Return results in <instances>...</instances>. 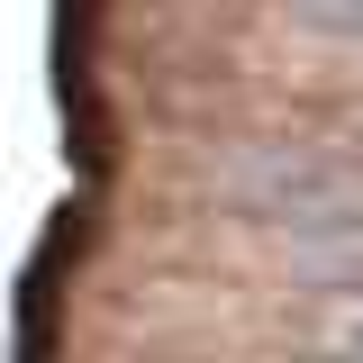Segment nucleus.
Returning a JSON list of instances; mask_svg holds the SVG:
<instances>
[{
	"mask_svg": "<svg viewBox=\"0 0 363 363\" xmlns=\"http://www.w3.org/2000/svg\"><path fill=\"white\" fill-rule=\"evenodd\" d=\"M218 200L272 236L345 245V236H363V155H336L309 136H255L218 164Z\"/></svg>",
	"mask_w": 363,
	"mask_h": 363,
	"instance_id": "1",
	"label": "nucleus"
},
{
	"mask_svg": "<svg viewBox=\"0 0 363 363\" xmlns=\"http://www.w3.org/2000/svg\"><path fill=\"white\" fill-rule=\"evenodd\" d=\"M309 354H318V363H363V281H345V291H327V300H318Z\"/></svg>",
	"mask_w": 363,
	"mask_h": 363,
	"instance_id": "2",
	"label": "nucleus"
},
{
	"mask_svg": "<svg viewBox=\"0 0 363 363\" xmlns=\"http://www.w3.org/2000/svg\"><path fill=\"white\" fill-rule=\"evenodd\" d=\"M300 28H318V37H345V45H363V9H300Z\"/></svg>",
	"mask_w": 363,
	"mask_h": 363,
	"instance_id": "3",
	"label": "nucleus"
}]
</instances>
